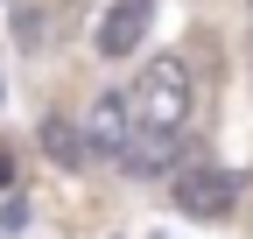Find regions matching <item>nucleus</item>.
<instances>
[{
    "instance_id": "f257e3e1",
    "label": "nucleus",
    "mask_w": 253,
    "mask_h": 239,
    "mask_svg": "<svg viewBox=\"0 0 253 239\" xmlns=\"http://www.w3.org/2000/svg\"><path fill=\"white\" fill-rule=\"evenodd\" d=\"M190 99H197V84H190V64H183V56H148L141 78L126 84L134 134H148V141H183V127H190Z\"/></svg>"
},
{
    "instance_id": "f03ea898",
    "label": "nucleus",
    "mask_w": 253,
    "mask_h": 239,
    "mask_svg": "<svg viewBox=\"0 0 253 239\" xmlns=\"http://www.w3.org/2000/svg\"><path fill=\"white\" fill-rule=\"evenodd\" d=\"M239 204V176L225 169V162H183L176 169V211H190V218H225Z\"/></svg>"
},
{
    "instance_id": "39448f33",
    "label": "nucleus",
    "mask_w": 253,
    "mask_h": 239,
    "mask_svg": "<svg viewBox=\"0 0 253 239\" xmlns=\"http://www.w3.org/2000/svg\"><path fill=\"white\" fill-rule=\"evenodd\" d=\"M42 148H49V162H63V169H84V162H91L84 127H78V120H63V113L42 120Z\"/></svg>"
},
{
    "instance_id": "20e7f679",
    "label": "nucleus",
    "mask_w": 253,
    "mask_h": 239,
    "mask_svg": "<svg viewBox=\"0 0 253 239\" xmlns=\"http://www.w3.org/2000/svg\"><path fill=\"white\" fill-rule=\"evenodd\" d=\"M134 141V113H126V92H99L84 113V148L91 155H126Z\"/></svg>"
},
{
    "instance_id": "7ed1b4c3",
    "label": "nucleus",
    "mask_w": 253,
    "mask_h": 239,
    "mask_svg": "<svg viewBox=\"0 0 253 239\" xmlns=\"http://www.w3.org/2000/svg\"><path fill=\"white\" fill-rule=\"evenodd\" d=\"M155 28V0H113V7L99 14V36H91V49L106 56V64H120V56H134L148 42Z\"/></svg>"
}]
</instances>
